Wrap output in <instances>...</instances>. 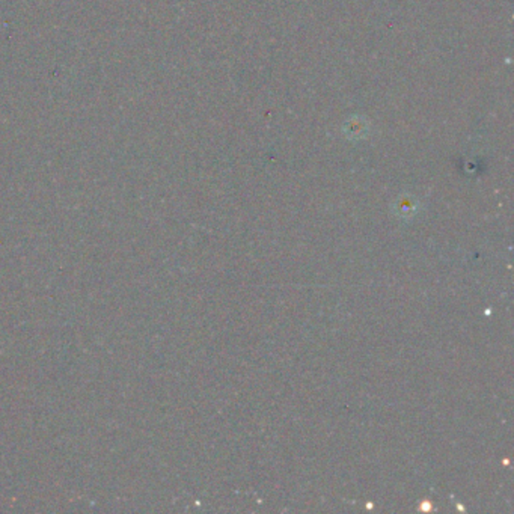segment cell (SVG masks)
Returning <instances> with one entry per match:
<instances>
[{"label":"cell","mask_w":514,"mask_h":514,"mask_svg":"<svg viewBox=\"0 0 514 514\" xmlns=\"http://www.w3.org/2000/svg\"><path fill=\"white\" fill-rule=\"evenodd\" d=\"M367 131H368V124L364 118H360V116L350 118V120L344 125V133L349 139L365 138Z\"/></svg>","instance_id":"obj_1"}]
</instances>
